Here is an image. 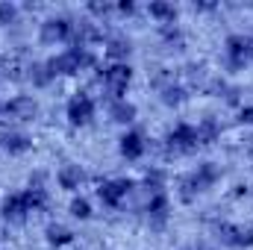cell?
I'll use <instances>...</instances> for the list:
<instances>
[{
	"instance_id": "6da1fadb",
	"label": "cell",
	"mask_w": 253,
	"mask_h": 250,
	"mask_svg": "<svg viewBox=\"0 0 253 250\" xmlns=\"http://www.w3.org/2000/svg\"><path fill=\"white\" fill-rule=\"evenodd\" d=\"M100 65L97 53L91 47H83V44H68L59 53L47 56V68L53 71L56 80H71V77H80L85 71H94Z\"/></svg>"
},
{
	"instance_id": "7a4b0ae2",
	"label": "cell",
	"mask_w": 253,
	"mask_h": 250,
	"mask_svg": "<svg viewBox=\"0 0 253 250\" xmlns=\"http://www.w3.org/2000/svg\"><path fill=\"white\" fill-rule=\"evenodd\" d=\"M94 80L100 83L106 100H121L135 80V68L132 62H100L94 68Z\"/></svg>"
},
{
	"instance_id": "3957f363",
	"label": "cell",
	"mask_w": 253,
	"mask_h": 250,
	"mask_svg": "<svg viewBox=\"0 0 253 250\" xmlns=\"http://www.w3.org/2000/svg\"><path fill=\"white\" fill-rule=\"evenodd\" d=\"M197 150H200V135H197V124H191V121H177L162 135L165 159H186V156H194Z\"/></svg>"
},
{
	"instance_id": "277c9868",
	"label": "cell",
	"mask_w": 253,
	"mask_h": 250,
	"mask_svg": "<svg viewBox=\"0 0 253 250\" xmlns=\"http://www.w3.org/2000/svg\"><path fill=\"white\" fill-rule=\"evenodd\" d=\"M212 242L224 250H251L253 248V224L242 221H212Z\"/></svg>"
},
{
	"instance_id": "5b68a950",
	"label": "cell",
	"mask_w": 253,
	"mask_h": 250,
	"mask_svg": "<svg viewBox=\"0 0 253 250\" xmlns=\"http://www.w3.org/2000/svg\"><path fill=\"white\" fill-rule=\"evenodd\" d=\"M221 62L227 74H239L248 65H253V44L248 33H230L221 44Z\"/></svg>"
},
{
	"instance_id": "8992f818",
	"label": "cell",
	"mask_w": 253,
	"mask_h": 250,
	"mask_svg": "<svg viewBox=\"0 0 253 250\" xmlns=\"http://www.w3.org/2000/svg\"><path fill=\"white\" fill-rule=\"evenodd\" d=\"M97 118V100L88 88H77L68 100H65V121L74 129H85L94 124Z\"/></svg>"
},
{
	"instance_id": "52a82bcc",
	"label": "cell",
	"mask_w": 253,
	"mask_h": 250,
	"mask_svg": "<svg viewBox=\"0 0 253 250\" xmlns=\"http://www.w3.org/2000/svg\"><path fill=\"white\" fill-rule=\"evenodd\" d=\"M135 180H129V177H106V180H100L97 188H94V197L100 200V206L103 209H109V212H118L121 206L126 203V197L135 191Z\"/></svg>"
},
{
	"instance_id": "ba28073f",
	"label": "cell",
	"mask_w": 253,
	"mask_h": 250,
	"mask_svg": "<svg viewBox=\"0 0 253 250\" xmlns=\"http://www.w3.org/2000/svg\"><path fill=\"white\" fill-rule=\"evenodd\" d=\"M39 115H42V103H39L36 94L18 91L9 100H3V118H9V124L27 126V124H33V121H39Z\"/></svg>"
},
{
	"instance_id": "9c48e42d",
	"label": "cell",
	"mask_w": 253,
	"mask_h": 250,
	"mask_svg": "<svg viewBox=\"0 0 253 250\" xmlns=\"http://www.w3.org/2000/svg\"><path fill=\"white\" fill-rule=\"evenodd\" d=\"M74 21H77V18L62 15V12L47 15V18L39 24V42L47 44V47H56V44H65V47H68V44L74 42Z\"/></svg>"
},
{
	"instance_id": "30bf717a",
	"label": "cell",
	"mask_w": 253,
	"mask_h": 250,
	"mask_svg": "<svg viewBox=\"0 0 253 250\" xmlns=\"http://www.w3.org/2000/svg\"><path fill=\"white\" fill-rule=\"evenodd\" d=\"M33 147H36V138H33V132H27L24 126H15V124L0 126V150H3L9 159H21V156L33 153Z\"/></svg>"
},
{
	"instance_id": "8fae6325",
	"label": "cell",
	"mask_w": 253,
	"mask_h": 250,
	"mask_svg": "<svg viewBox=\"0 0 253 250\" xmlns=\"http://www.w3.org/2000/svg\"><path fill=\"white\" fill-rule=\"evenodd\" d=\"M30 218H33V212H30V203H27L24 188L9 191V194L0 197V221H3V224H9V227H21V224H27Z\"/></svg>"
},
{
	"instance_id": "7c38bea8",
	"label": "cell",
	"mask_w": 253,
	"mask_h": 250,
	"mask_svg": "<svg viewBox=\"0 0 253 250\" xmlns=\"http://www.w3.org/2000/svg\"><path fill=\"white\" fill-rule=\"evenodd\" d=\"M141 212H144V218H147V227L156 230V233H162V230L168 227V221H171V194H168V191H153V194H147Z\"/></svg>"
},
{
	"instance_id": "4fadbf2b",
	"label": "cell",
	"mask_w": 253,
	"mask_h": 250,
	"mask_svg": "<svg viewBox=\"0 0 253 250\" xmlns=\"http://www.w3.org/2000/svg\"><path fill=\"white\" fill-rule=\"evenodd\" d=\"M147 150H150V141H147L144 129L129 126V129H124V132L118 135V156H121L124 162H141V159L147 156Z\"/></svg>"
},
{
	"instance_id": "5bb4252c",
	"label": "cell",
	"mask_w": 253,
	"mask_h": 250,
	"mask_svg": "<svg viewBox=\"0 0 253 250\" xmlns=\"http://www.w3.org/2000/svg\"><path fill=\"white\" fill-rule=\"evenodd\" d=\"M53 180H56V186L62 188V191H68V194L74 197V194H80V188L88 183V171H85L80 162H62V165L56 168Z\"/></svg>"
},
{
	"instance_id": "9a60e30c",
	"label": "cell",
	"mask_w": 253,
	"mask_h": 250,
	"mask_svg": "<svg viewBox=\"0 0 253 250\" xmlns=\"http://www.w3.org/2000/svg\"><path fill=\"white\" fill-rule=\"evenodd\" d=\"M156 91H159V103H162L165 109H180V106L189 103V97H191V88L183 80H177V77L168 80L165 85H159Z\"/></svg>"
},
{
	"instance_id": "2e32d148",
	"label": "cell",
	"mask_w": 253,
	"mask_h": 250,
	"mask_svg": "<svg viewBox=\"0 0 253 250\" xmlns=\"http://www.w3.org/2000/svg\"><path fill=\"white\" fill-rule=\"evenodd\" d=\"M106 118H109L112 124L129 129V126L138 121V106H135L129 97H121V100H106Z\"/></svg>"
},
{
	"instance_id": "e0dca14e",
	"label": "cell",
	"mask_w": 253,
	"mask_h": 250,
	"mask_svg": "<svg viewBox=\"0 0 253 250\" xmlns=\"http://www.w3.org/2000/svg\"><path fill=\"white\" fill-rule=\"evenodd\" d=\"M74 242H77V233L68 224H62V221H47L44 224V245L50 250H68Z\"/></svg>"
},
{
	"instance_id": "ac0fdd59",
	"label": "cell",
	"mask_w": 253,
	"mask_h": 250,
	"mask_svg": "<svg viewBox=\"0 0 253 250\" xmlns=\"http://www.w3.org/2000/svg\"><path fill=\"white\" fill-rule=\"evenodd\" d=\"M132 42L126 39L124 33H112V36H106V42H103V56H106V62H129V56H132Z\"/></svg>"
},
{
	"instance_id": "d6986e66",
	"label": "cell",
	"mask_w": 253,
	"mask_h": 250,
	"mask_svg": "<svg viewBox=\"0 0 253 250\" xmlns=\"http://www.w3.org/2000/svg\"><path fill=\"white\" fill-rule=\"evenodd\" d=\"M24 80H27L33 88H50V85L56 83L53 71L47 68V59H39V62L24 65Z\"/></svg>"
},
{
	"instance_id": "ffe728a7",
	"label": "cell",
	"mask_w": 253,
	"mask_h": 250,
	"mask_svg": "<svg viewBox=\"0 0 253 250\" xmlns=\"http://www.w3.org/2000/svg\"><path fill=\"white\" fill-rule=\"evenodd\" d=\"M147 15H150L159 27H165V24H180V6L171 3V0H150V3H147Z\"/></svg>"
},
{
	"instance_id": "44dd1931",
	"label": "cell",
	"mask_w": 253,
	"mask_h": 250,
	"mask_svg": "<svg viewBox=\"0 0 253 250\" xmlns=\"http://www.w3.org/2000/svg\"><path fill=\"white\" fill-rule=\"evenodd\" d=\"M156 36H159V44L171 53H180L186 50V30L180 24H165V27H156Z\"/></svg>"
},
{
	"instance_id": "7402d4cb",
	"label": "cell",
	"mask_w": 253,
	"mask_h": 250,
	"mask_svg": "<svg viewBox=\"0 0 253 250\" xmlns=\"http://www.w3.org/2000/svg\"><path fill=\"white\" fill-rule=\"evenodd\" d=\"M197 135H200V147H212V144L221 141L224 124H221L215 115H203V118L197 121Z\"/></svg>"
},
{
	"instance_id": "603a6c76",
	"label": "cell",
	"mask_w": 253,
	"mask_h": 250,
	"mask_svg": "<svg viewBox=\"0 0 253 250\" xmlns=\"http://www.w3.org/2000/svg\"><path fill=\"white\" fill-rule=\"evenodd\" d=\"M138 186L144 188L147 194H153V191H168V171H165L162 165H150V168H144Z\"/></svg>"
},
{
	"instance_id": "cb8c5ba5",
	"label": "cell",
	"mask_w": 253,
	"mask_h": 250,
	"mask_svg": "<svg viewBox=\"0 0 253 250\" xmlns=\"http://www.w3.org/2000/svg\"><path fill=\"white\" fill-rule=\"evenodd\" d=\"M68 215H71L74 221H80V224L91 221V218H94V203H91V197H85V194H74L71 203H68Z\"/></svg>"
},
{
	"instance_id": "d4e9b609",
	"label": "cell",
	"mask_w": 253,
	"mask_h": 250,
	"mask_svg": "<svg viewBox=\"0 0 253 250\" xmlns=\"http://www.w3.org/2000/svg\"><path fill=\"white\" fill-rule=\"evenodd\" d=\"M21 12H24V6H18L15 0H0V27L3 30L15 27L21 21Z\"/></svg>"
},
{
	"instance_id": "484cf974",
	"label": "cell",
	"mask_w": 253,
	"mask_h": 250,
	"mask_svg": "<svg viewBox=\"0 0 253 250\" xmlns=\"http://www.w3.org/2000/svg\"><path fill=\"white\" fill-rule=\"evenodd\" d=\"M85 12H88V18H91L94 24H103L106 18H112V15H115V3H100V0H91V3H85Z\"/></svg>"
},
{
	"instance_id": "4316f807",
	"label": "cell",
	"mask_w": 253,
	"mask_h": 250,
	"mask_svg": "<svg viewBox=\"0 0 253 250\" xmlns=\"http://www.w3.org/2000/svg\"><path fill=\"white\" fill-rule=\"evenodd\" d=\"M236 124L253 126V103H242V106L236 109Z\"/></svg>"
},
{
	"instance_id": "83f0119b",
	"label": "cell",
	"mask_w": 253,
	"mask_h": 250,
	"mask_svg": "<svg viewBox=\"0 0 253 250\" xmlns=\"http://www.w3.org/2000/svg\"><path fill=\"white\" fill-rule=\"evenodd\" d=\"M138 12V3L135 0H118L115 3V15H121V18H132Z\"/></svg>"
},
{
	"instance_id": "f1b7e54d",
	"label": "cell",
	"mask_w": 253,
	"mask_h": 250,
	"mask_svg": "<svg viewBox=\"0 0 253 250\" xmlns=\"http://www.w3.org/2000/svg\"><path fill=\"white\" fill-rule=\"evenodd\" d=\"M191 9H194L197 15H209V12H218V9H221V3H215V0H194V3H191Z\"/></svg>"
},
{
	"instance_id": "f546056e",
	"label": "cell",
	"mask_w": 253,
	"mask_h": 250,
	"mask_svg": "<svg viewBox=\"0 0 253 250\" xmlns=\"http://www.w3.org/2000/svg\"><path fill=\"white\" fill-rule=\"evenodd\" d=\"M248 194H253L251 183H236V186H233V191H230V197H233V200H242V197H248Z\"/></svg>"
},
{
	"instance_id": "4dcf8cb0",
	"label": "cell",
	"mask_w": 253,
	"mask_h": 250,
	"mask_svg": "<svg viewBox=\"0 0 253 250\" xmlns=\"http://www.w3.org/2000/svg\"><path fill=\"white\" fill-rule=\"evenodd\" d=\"M194 250H221V248H218L215 242H206V239H200V242L194 245Z\"/></svg>"
},
{
	"instance_id": "1f68e13d",
	"label": "cell",
	"mask_w": 253,
	"mask_h": 250,
	"mask_svg": "<svg viewBox=\"0 0 253 250\" xmlns=\"http://www.w3.org/2000/svg\"><path fill=\"white\" fill-rule=\"evenodd\" d=\"M0 121H3V100H0Z\"/></svg>"
},
{
	"instance_id": "d6a6232c",
	"label": "cell",
	"mask_w": 253,
	"mask_h": 250,
	"mask_svg": "<svg viewBox=\"0 0 253 250\" xmlns=\"http://www.w3.org/2000/svg\"><path fill=\"white\" fill-rule=\"evenodd\" d=\"M248 36H251V44H253V33H248Z\"/></svg>"
},
{
	"instance_id": "836d02e7",
	"label": "cell",
	"mask_w": 253,
	"mask_h": 250,
	"mask_svg": "<svg viewBox=\"0 0 253 250\" xmlns=\"http://www.w3.org/2000/svg\"><path fill=\"white\" fill-rule=\"evenodd\" d=\"M0 250H9V248H0Z\"/></svg>"
},
{
	"instance_id": "e575fe53",
	"label": "cell",
	"mask_w": 253,
	"mask_h": 250,
	"mask_svg": "<svg viewBox=\"0 0 253 250\" xmlns=\"http://www.w3.org/2000/svg\"><path fill=\"white\" fill-rule=\"evenodd\" d=\"M251 191H253V186H251Z\"/></svg>"
}]
</instances>
